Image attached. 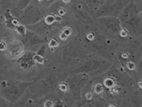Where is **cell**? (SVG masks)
Returning a JSON list of instances; mask_svg holds the SVG:
<instances>
[{
  "instance_id": "cell-2",
  "label": "cell",
  "mask_w": 142,
  "mask_h": 107,
  "mask_svg": "<svg viewBox=\"0 0 142 107\" xmlns=\"http://www.w3.org/2000/svg\"><path fill=\"white\" fill-rule=\"evenodd\" d=\"M135 64L133 63H127V68L130 69V70H133L135 69Z\"/></svg>"
},
{
  "instance_id": "cell-5",
  "label": "cell",
  "mask_w": 142,
  "mask_h": 107,
  "mask_svg": "<svg viewBox=\"0 0 142 107\" xmlns=\"http://www.w3.org/2000/svg\"><path fill=\"white\" fill-rule=\"evenodd\" d=\"M127 56H128V54H126V53H125V54L124 53V54H122V57H124V58H126V57H127Z\"/></svg>"
},
{
  "instance_id": "cell-3",
  "label": "cell",
  "mask_w": 142,
  "mask_h": 107,
  "mask_svg": "<svg viewBox=\"0 0 142 107\" xmlns=\"http://www.w3.org/2000/svg\"><path fill=\"white\" fill-rule=\"evenodd\" d=\"M60 89H61V90L62 91H66L67 90V85L66 84H63V83H62L60 85Z\"/></svg>"
},
{
  "instance_id": "cell-4",
  "label": "cell",
  "mask_w": 142,
  "mask_h": 107,
  "mask_svg": "<svg viewBox=\"0 0 142 107\" xmlns=\"http://www.w3.org/2000/svg\"><path fill=\"white\" fill-rule=\"evenodd\" d=\"M121 37H126V32L124 31V30H122V31L121 32Z\"/></svg>"
},
{
  "instance_id": "cell-1",
  "label": "cell",
  "mask_w": 142,
  "mask_h": 107,
  "mask_svg": "<svg viewBox=\"0 0 142 107\" xmlns=\"http://www.w3.org/2000/svg\"><path fill=\"white\" fill-rule=\"evenodd\" d=\"M95 93H100V92H101L102 91V87H101V85H99V84H98V85H96L95 86Z\"/></svg>"
},
{
  "instance_id": "cell-6",
  "label": "cell",
  "mask_w": 142,
  "mask_h": 107,
  "mask_svg": "<svg viewBox=\"0 0 142 107\" xmlns=\"http://www.w3.org/2000/svg\"><path fill=\"white\" fill-rule=\"evenodd\" d=\"M138 86H139V87H140L141 89H142V80L140 81V82L138 83Z\"/></svg>"
}]
</instances>
